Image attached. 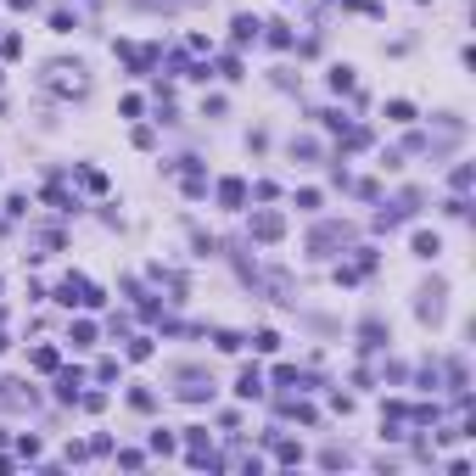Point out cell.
<instances>
[{
	"label": "cell",
	"mask_w": 476,
	"mask_h": 476,
	"mask_svg": "<svg viewBox=\"0 0 476 476\" xmlns=\"http://www.w3.org/2000/svg\"><path fill=\"white\" fill-rule=\"evenodd\" d=\"M45 90H56V96H84V90H90V73H84L79 62H51V68H45Z\"/></svg>",
	"instance_id": "cell-1"
},
{
	"label": "cell",
	"mask_w": 476,
	"mask_h": 476,
	"mask_svg": "<svg viewBox=\"0 0 476 476\" xmlns=\"http://www.w3.org/2000/svg\"><path fill=\"white\" fill-rule=\"evenodd\" d=\"M56 302H68V309H73V302H79V309H96V302H101V291H96L90 280H84V275H68V280L56 286Z\"/></svg>",
	"instance_id": "cell-2"
},
{
	"label": "cell",
	"mask_w": 476,
	"mask_h": 476,
	"mask_svg": "<svg viewBox=\"0 0 476 476\" xmlns=\"http://www.w3.org/2000/svg\"><path fill=\"white\" fill-rule=\"evenodd\" d=\"M0 409H6V415L34 409V386H28V381H0Z\"/></svg>",
	"instance_id": "cell-3"
},
{
	"label": "cell",
	"mask_w": 476,
	"mask_h": 476,
	"mask_svg": "<svg viewBox=\"0 0 476 476\" xmlns=\"http://www.w3.org/2000/svg\"><path fill=\"white\" fill-rule=\"evenodd\" d=\"M348 236H353L348 225H320V230L309 236V252H314V258H325L331 247H342V241H348Z\"/></svg>",
	"instance_id": "cell-4"
},
{
	"label": "cell",
	"mask_w": 476,
	"mask_h": 476,
	"mask_svg": "<svg viewBox=\"0 0 476 476\" xmlns=\"http://www.w3.org/2000/svg\"><path fill=\"white\" fill-rule=\"evenodd\" d=\"M286 236V219H280V213H252V241H280Z\"/></svg>",
	"instance_id": "cell-5"
},
{
	"label": "cell",
	"mask_w": 476,
	"mask_h": 476,
	"mask_svg": "<svg viewBox=\"0 0 476 476\" xmlns=\"http://www.w3.org/2000/svg\"><path fill=\"white\" fill-rule=\"evenodd\" d=\"M118 56L135 68V73H146V68L157 62V51H152V45H129V39H118Z\"/></svg>",
	"instance_id": "cell-6"
},
{
	"label": "cell",
	"mask_w": 476,
	"mask_h": 476,
	"mask_svg": "<svg viewBox=\"0 0 476 476\" xmlns=\"http://www.w3.org/2000/svg\"><path fill=\"white\" fill-rule=\"evenodd\" d=\"M79 386H84V375H79V370H62V364H56V398H62V404H73V398H79Z\"/></svg>",
	"instance_id": "cell-7"
},
{
	"label": "cell",
	"mask_w": 476,
	"mask_h": 476,
	"mask_svg": "<svg viewBox=\"0 0 476 476\" xmlns=\"http://www.w3.org/2000/svg\"><path fill=\"white\" fill-rule=\"evenodd\" d=\"M415 314H420L426 325H431V320H443V286H431V291H420V309H415Z\"/></svg>",
	"instance_id": "cell-8"
},
{
	"label": "cell",
	"mask_w": 476,
	"mask_h": 476,
	"mask_svg": "<svg viewBox=\"0 0 476 476\" xmlns=\"http://www.w3.org/2000/svg\"><path fill=\"white\" fill-rule=\"evenodd\" d=\"M236 393H241V398H258V393H264V370H258V364H247V370L236 375Z\"/></svg>",
	"instance_id": "cell-9"
},
{
	"label": "cell",
	"mask_w": 476,
	"mask_h": 476,
	"mask_svg": "<svg viewBox=\"0 0 476 476\" xmlns=\"http://www.w3.org/2000/svg\"><path fill=\"white\" fill-rule=\"evenodd\" d=\"M180 398H185V404H202V398H213V381H207V375H185Z\"/></svg>",
	"instance_id": "cell-10"
},
{
	"label": "cell",
	"mask_w": 476,
	"mask_h": 476,
	"mask_svg": "<svg viewBox=\"0 0 476 476\" xmlns=\"http://www.w3.org/2000/svg\"><path fill=\"white\" fill-rule=\"evenodd\" d=\"M258 28H264V23H258V17H247V12H241V17L230 23V39H236V45H252V39H258Z\"/></svg>",
	"instance_id": "cell-11"
},
{
	"label": "cell",
	"mask_w": 476,
	"mask_h": 476,
	"mask_svg": "<svg viewBox=\"0 0 476 476\" xmlns=\"http://www.w3.org/2000/svg\"><path fill=\"white\" fill-rule=\"evenodd\" d=\"M185 448H191V465H207V459H213V448H207V431H191V437H185Z\"/></svg>",
	"instance_id": "cell-12"
},
{
	"label": "cell",
	"mask_w": 476,
	"mask_h": 476,
	"mask_svg": "<svg viewBox=\"0 0 476 476\" xmlns=\"http://www.w3.org/2000/svg\"><path fill=\"white\" fill-rule=\"evenodd\" d=\"M219 202H225V207H241V202H247V185H241V180H219Z\"/></svg>",
	"instance_id": "cell-13"
},
{
	"label": "cell",
	"mask_w": 476,
	"mask_h": 476,
	"mask_svg": "<svg viewBox=\"0 0 476 476\" xmlns=\"http://www.w3.org/2000/svg\"><path fill=\"white\" fill-rule=\"evenodd\" d=\"M443 252V241L431 236V230H415V258H437Z\"/></svg>",
	"instance_id": "cell-14"
},
{
	"label": "cell",
	"mask_w": 476,
	"mask_h": 476,
	"mask_svg": "<svg viewBox=\"0 0 476 476\" xmlns=\"http://www.w3.org/2000/svg\"><path fill=\"white\" fill-rule=\"evenodd\" d=\"M331 90L336 96H353V68H331Z\"/></svg>",
	"instance_id": "cell-15"
},
{
	"label": "cell",
	"mask_w": 476,
	"mask_h": 476,
	"mask_svg": "<svg viewBox=\"0 0 476 476\" xmlns=\"http://www.w3.org/2000/svg\"><path fill=\"white\" fill-rule=\"evenodd\" d=\"M96 342V325L90 320H73V348H90Z\"/></svg>",
	"instance_id": "cell-16"
},
{
	"label": "cell",
	"mask_w": 476,
	"mask_h": 476,
	"mask_svg": "<svg viewBox=\"0 0 476 476\" xmlns=\"http://www.w3.org/2000/svg\"><path fill=\"white\" fill-rule=\"evenodd\" d=\"M45 202H51V207H56V213H73V207H79V202H73V196H68V191H62V185H51V191H45Z\"/></svg>",
	"instance_id": "cell-17"
},
{
	"label": "cell",
	"mask_w": 476,
	"mask_h": 476,
	"mask_svg": "<svg viewBox=\"0 0 476 476\" xmlns=\"http://www.w3.org/2000/svg\"><path fill=\"white\" fill-rule=\"evenodd\" d=\"M56 364H62L56 348H34V370H51V375H56Z\"/></svg>",
	"instance_id": "cell-18"
},
{
	"label": "cell",
	"mask_w": 476,
	"mask_h": 476,
	"mask_svg": "<svg viewBox=\"0 0 476 476\" xmlns=\"http://www.w3.org/2000/svg\"><path fill=\"white\" fill-rule=\"evenodd\" d=\"M386 118H393V123H415V107L409 101H386Z\"/></svg>",
	"instance_id": "cell-19"
},
{
	"label": "cell",
	"mask_w": 476,
	"mask_h": 476,
	"mask_svg": "<svg viewBox=\"0 0 476 476\" xmlns=\"http://www.w3.org/2000/svg\"><path fill=\"white\" fill-rule=\"evenodd\" d=\"M252 348H258V353H275V348H280V336H275V331H258V336H252Z\"/></svg>",
	"instance_id": "cell-20"
},
{
	"label": "cell",
	"mask_w": 476,
	"mask_h": 476,
	"mask_svg": "<svg viewBox=\"0 0 476 476\" xmlns=\"http://www.w3.org/2000/svg\"><path fill=\"white\" fill-rule=\"evenodd\" d=\"M129 359H135V364L152 359V336H135V342H129Z\"/></svg>",
	"instance_id": "cell-21"
},
{
	"label": "cell",
	"mask_w": 476,
	"mask_h": 476,
	"mask_svg": "<svg viewBox=\"0 0 476 476\" xmlns=\"http://www.w3.org/2000/svg\"><path fill=\"white\" fill-rule=\"evenodd\" d=\"M174 448H180V443L168 437V431H152V454H174Z\"/></svg>",
	"instance_id": "cell-22"
},
{
	"label": "cell",
	"mask_w": 476,
	"mask_h": 476,
	"mask_svg": "<svg viewBox=\"0 0 476 476\" xmlns=\"http://www.w3.org/2000/svg\"><path fill=\"white\" fill-rule=\"evenodd\" d=\"M213 342H219V348H225V353H236V348H241V342H247V336H241V331H219V336H213Z\"/></svg>",
	"instance_id": "cell-23"
},
{
	"label": "cell",
	"mask_w": 476,
	"mask_h": 476,
	"mask_svg": "<svg viewBox=\"0 0 476 476\" xmlns=\"http://www.w3.org/2000/svg\"><path fill=\"white\" fill-rule=\"evenodd\" d=\"M51 28H56V34H73L79 23H73V12H51Z\"/></svg>",
	"instance_id": "cell-24"
},
{
	"label": "cell",
	"mask_w": 476,
	"mask_h": 476,
	"mask_svg": "<svg viewBox=\"0 0 476 476\" xmlns=\"http://www.w3.org/2000/svg\"><path fill=\"white\" fill-rule=\"evenodd\" d=\"M320 465H331V470H336V465H348V448H325V454H320Z\"/></svg>",
	"instance_id": "cell-25"
},
{
	"label": "cell",
	"mask_w": 476,
	"mask_h": 476,
	"mask_svg": "<svg viewBox=\"0 0 476 476\" xmlns=\"http://www.w3.org/2000/svg\"><path fill=\"white\" fill-rule=\"evenodd\" d=\"M96 381H118V359H101L96 364Z\"/></svg>",
	"instance_id": "cell-26"
},
{
	"label": "cell",
	"mask_w": 476,
	"mask_h": 476,
	"mask_svg": "<svg viewBox=\"0 0 476 476\" xmlns=\"http://www.w3.org/2000/svg\"><path fill=\"white\" fill-rule=\"evenodd\" d=\"M12 12H34V0H12Z\"/></svg>",
	"instance_id": "cell-27"
},
{
	"label": "cell",
	"mask_w": 476,
	"mask_h": 476,
	"mask_svg": "<svg viewBox=\"0 0 476 476\" xmlns=\"http://www.w3.org/2000/svg\"><path fill=\"white\" fill-rule=\"evenodd\" d=\"M0 353H6V331H0Z\"/></svg>",
	"instance_id": "cell-28"
}]
</instances>
